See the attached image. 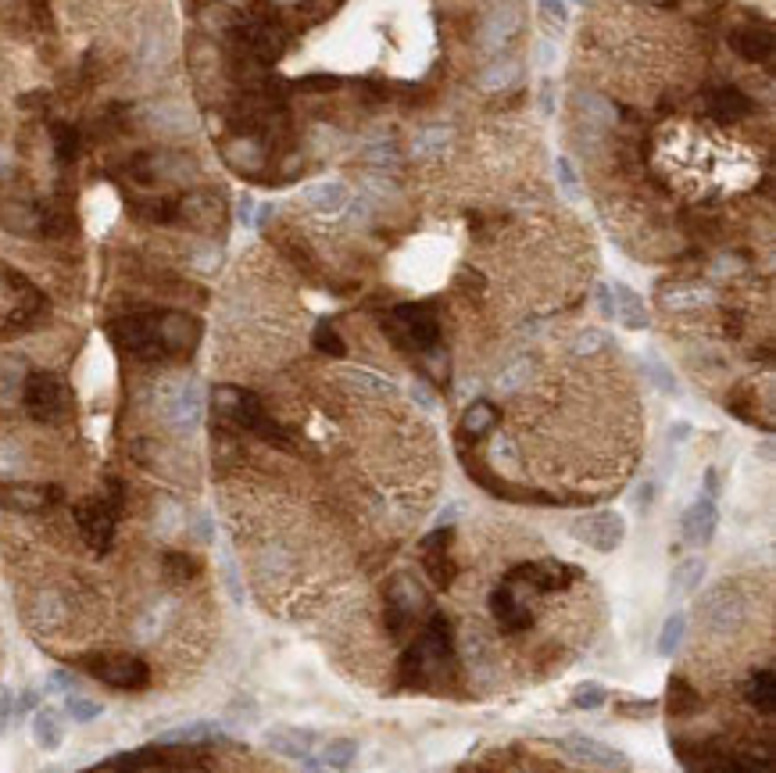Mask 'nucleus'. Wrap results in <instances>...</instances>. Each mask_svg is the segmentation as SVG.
Segmentation results:
<instances>
[{
    "mask_svg": "<svg viewBox=\"0 0 776 773\" xmlns=\"http://www.w3.org/2000/svg\"><path fill=\"white\" fill-rule=\"evenodd\" d=\"M447 673H455V638H451L447 616L433 612L422 638L398 662V684L422 691V688L440 684Z\"/></svg>",
    "mask_w": 776,
    "mask_h": 773,
    "instance_id": "1",
    "label": "nucleus"
},
{
    "mask_svg": "<svg viewBox=\"0 0 776 773\" xmlns=\"http://www.w3.org/2000/svg\"><path fill=\"white\" fill-rule=\"evenodd\" d=\"M211 401H215V412H219V416L237 422L240 430H247V433H254V437H261L265 444H276V448H283V451L294 448L290 433L265 412V405H261L258 394H250V391H243V387L222 383V387H215Z\"/></svg>",
    "mask_w": 776,
    "mask_h": 773,
    "instance_id": "2",
    "label": "nucleus"
},
{
    "mask_svg": "<svg viewBox=\"0 0 776 773\" xmlns=\"http://www.w3.org/2000/svg\"><path fill=\"white\" fill-rule=\"evenodd\" d=\"M383 330L390 333V341L398 348L416 352V355L440 348V322L429 304H398L390 312V319H383Z\"/></svg>",
    "mask_w": 776,
    "mask_h": 773,
    "instance_id": "3",
    "label": "nucleus"
},
{
    "mask_svg": "<svg viewBox=\"0 0 776 773\" xmlns=\"http://www.w3.org/2000/svg\"><path fill=\"white\" fill-rule=\"evenodd\" d=\"M22 405H25V416L33 419V422L54 426V422H61V419L68 416L72 398H68V387H64V380H61L58 372L40 369V372L25 376V383H22Z\"/></svg>",
    "mask_w": 776,
    "mask_h": 773,
    "instance_id": "4",
    "label": "nucleus"
},
{
    "mask_svg": "<svg viewBox=\"0 0 776 773\" xmlns=\"http://www.w3.org/2000/svg\"><path fill=\"white\" fill-rule=\"evenodd\" d=\"M387 609H383V623L390 630V638H405L408 627L416 623V616H422L429 609V595L418 584L412 573H398L387 584Z\"/></svg>",
    "mask_w": 776,
    "mask_h": 773,
    "instance_id": "5",
    "label": "nucleus"
},
{
    "mask_svg": "<svg viewBox=\"0 0 776 773\" xmlns=\"http://www.w3.org/2000/svg\"><path fill=\"white\" fill-rule=\"evenodd\" d=\"M112 341L119 344L125 355L140 358V362H162L165 348H162V337H158V319L154 315H122L108 326Z\"/></svg>",
    "mask_w": 776,
    "mask_h": 773,
    "instance_id": "6",
    "label": "nucleus"
},
{
    "mask_svg": "<svg viewBox=\"0 0 776 773\" xmlns=\"http://www.w3.org/2000/svg\"><path fill=\"white\" fill-rule=\"evenodd\" d=\"M86 673H93L101 684L119 688V691H140L151 680V666L140 655L129 652H104L86 659Z\"/></svg>",
    "mask_w": 776,
    "mask_h": 773,
    "instance_id": "7",
    "label": "nucleus"
},
{
    "mask_svg": "<svg viewBox=\"0 0 776 773\" xmlns=\"http://www.w3.org/2000/svg\"><path fill=\"white\" fill-rule=\"evenodd\" d=\"M115 523H119V512L104 501V498H86L75 505V527H79V537L86 540L90 551L97 555H108L112 544H115Z\"/></svg>",
    "mask_w": 776,
    "mask_h": 773,
    "instance_id": "8",
    "label": "nucleus"
},
{
    "mask_svg": "<svg viewBox=\"0 0 776 773\" xmlns=\"http://www.w3.org/2000/svg\"><path fill=\"white\" fill-rule=\"evenodd\" d=\"M573 537L584 540L587 548L601 551V555H608L626 540V520L619 512H612V509H601V512L573 520Z\"/></svg>",
    "mask_w": 776,
    "mask_h": 773,
    "instance_id": "9",
    "label": "nucleus"
},
{
    "mask_svg": "<svg viewBox=\"0 0 776 773\" xmlns=\"http://www.w3.org/2000/svg\"><path fill=\"white\" fill-rule=\"evenodd\" d=\"M576 577H580L576 566L558 562V559H540V562L516 566L512 577H508V584H530L534 591H562V588H569Z\"/></svg>",
    "mask_w": 776,
    "mask_h": 773,
    "instance_id": "10",
    "label": "nucleus"
},
{
    "mask_svg": "<svg viewBox=\"0 0 776 773\" xmlns=\"http://www.w3.org/2000/svg\"><path fill=\"white\" fill-rule=\"evenodd\" d=\"M451 537H455V530H451V527H437L433 534H426L422 540H418L422 566H426V573H429V580H433L437 588H451V580H455Z\"/></svg>",
    "mask_w": 776,
    "mask_h": 773,
    "instance_id": "11",
    "label": "nucleus"
},
{
    "mask_svg": "<svg viewBox=\"0 0 776 773\" xmlns=\"http://www.w3.org/2000/svg\"><path fill=\"white\" fill-rule=\"evenodd\" d=\"M562 752H565L569 759L584 763V767H594V770H626V767H630V759H626L619 748H612V745H604V741H597V738H587V734H569V738H562Z\"/></svg>",
    "mask_w": 776,
    "mask_h": 773,
    "instance_id": "12",
    "label": "nucleus"
},
{
    "mask_svg": "<svg viewBox=\"0 0 776 773\" xmlns=\"http://www.w3.org/2000/svg\"><path fill=\"white\" fill-rule=\"evenodd\" d=\"M61 501V487L47 483H0V509L4 512H44Z\"/></svg>",
    "mask_w": 776,
    "mask_h": 773,
    "instance_id": "13",
    "label": "nucleus"
},
{
    "mask_svg": "<svg viewBox=\"0 0 776 773\" xmlns=\"http://www.w3.org/2000/svg\"><path fill=\"white\" fill-rule=\"evenodd\" d=\"M158 319V337H162V348L165 355H190L201 341V322L186 312H165V315H154Z\"/></svg>",
    "mask_w": 776,
    "mask_h": 773,
    "instance_id": "14",
    "label": "nucleus"
},
{
    "mask_svg": "<svg viewBox=\"0 0 776 773\" xmlns=\"http://www.w3.org/2000/svg\"><path fill=\"white\" fill-rule=\"evenodd\" d=\"M201 416H204V394H201V387L190 380V383H182L180 391L169 398V405H165V419L172 422V430L190 433V430H197V426H201Z\"/></svg>",
    "mask_w": 776,
    "mask_h": 773,
    "instance_id": "15",
    "label": "nucleus"
},
{
    "mask_svg": "<svg viewBox=\"0 0 776 773\" xmlns=\"http://www.w3.org/2000/svg\"><path fill=\"white\" fill-rule=\"evenodd\" d=\"M490 612H494V619H497L505 630H512V634L534 627V612H530L526 598L516 595L512 584H505V588H497V591L490 595Z\"/></svg>",
    "mask_w": 776,
    "mask_h": 773,
    "instance_id": "16",
    "label": "nucleus"
},
{
    "mask_svg": "<svg viewBox=\"0 0 776 773\" xmlns=\"http://www.w3.org/2000/svg\"><path fill=\"white\" fill-rule=\"evenodd\" d=\"M0 230L15 237H44V208L29 201H0Z\"/></svg>",
    "mask_w": 776,
    "mask_h": 773,
    "instance_id": "17",
    "label": "nucleus"
},
{
    "mask_svg": "<svg viewBox=\"0 0 776 773\" xmlns=\"http://www.w3.org/2000/svg\"><path fill=\"white\" fill-rule=\"evenodd\" d=\"M319 734L308 730V727H272L265 730V748H272L276 756H287V759H304L311 756Z\"/></svg>",
    "mask_w": 776,
    "mask_h": 773,
    "instance_id": "18",
    "label": "nucleus"
},
{
    "mask_svg": "<svg viewBox=\"0 0 776 773\" xmlns=\"http://www.w3.org/2000/svg\"><path fill=\"white\" fill-rule=\"evenodd\" d=\"M716 527H719V509L712 498H698V501L683 512V537H687V544H694V548H705V544L716 537Z\"/></svg>",
    "mask_w": 776,
    "mask_h": 773,
    "instance_id": "19",
    "label": "nucleus"
},
{
    "mask_svg": "<svg viewBox=\"0 0 776 773\" xmlns=\"http://www.w3.org/2000/svg\"><path fill=\"white\" fill-rule=\"evenodd\" d=\"M705 104H709V112H712L719 122H741L755 112L751 97H744V94L733 90V86H719V90H712Z\"/></svg>",
    "mask_w": 776,
    "mask_h": 773,
    "instance_id": "20",
    "label": "nucleus"
},
{
    "mask_svg": "<svg viewBox=\"0 0 776 773\" xmlns=\"http://www.w3.org/2000/svg\"><path fill=\"white\" fill-rule=\"evenodd\" d=\"M730 47H733L744 61L773 58V36H770V29H755V25L733 29V33H730Z\"/></svg>",
    "mask_w": 776,
    "mask_h": 773,
    "instance_id": "21",
    "label": "nucleus"
},
{
    "mask_svg": "<svg viewBox=\"0 0 776 773\" xmlns=\"http://www.w3.org/2000/svg\"><path fill=\"white\" fill-rule=\"evenodd\" d=\"M180 208V219L190 223V226H208V223H219L222 219V201L211 197V193H186L182 201H176Z\"/></svg>",
    "mask_w": 776,
    "mask_h": 773,
    "instance_id": "22",
    "label": "nucleus"
},
{
    "mask_svg": "<svg viewBox=\"0 0 776 773\" xmlns=\"http://www.w3.org/2000/svg\"><path fill=\"white\" fill-rule=\"evenodd\" d=\"M612 315H615L626 330H644V326H648V308H644V301L637 298L626 283H615V291H612Z\"/></svg>",
    "mask_w": 776,
    "mask_h": 773,
    "instance_id": "23",
    "label": "nucleus"
},
{
    "mask_svg": "<svg viewBox=\"0 0 776 773\" xmlns=\"http://www.w3.org/2000/svg\"><path fill=\"white\" fill-rule=\"evenodd\" d=\"M33 741L44 748V752H54L64 741V719H61V709L54 706H40L33 713Z\"/></svg>",
    "mask_w": 776,
    "mask_h": 773,
    "instance_id": "24",
    "label": "nucleus"
},
{
    "mask_svg": "<svg viewBox=\"0 0 776 773\" xmlns=\"http://www.w3.org/2000/svg\"><path fill=\"white\" fill-rule=\"evenodd\" d=\"M516 29H519V11H516V7H501V11H494V15L486 18V25H483V33H479V44H483L486 51H501V47L512 40Z\"/></svg>",
    "mask_w": 776,
    "mask_h": 773,
    "instance_id": "25",
    "label": "nucleus"
},
{
    "mask_svg": "<svg viewBox=\"0 0 776 773\" xmlns=\"http://www.w3.org/2000/svg\"><path fill=\"white\" fill-rule=\"evenodd\" d=\"M348 186L344 183H319V186H308L304 190V204L315 208L319 215H340L348 208Z\"/></svg>",
    "mask_w": 776,
    "mask_h": 773,
    "instance_id": "26",
    "label": "nucleus"
},
{
    "mask_svg": "<svg viewBox=\"0 0 776 773\" xmlns=\"http://www.w3.org/2000/svg\"><path fill=\"white\" fill-rule=\"evenodd\" d=\"M702 580H705V559H683L676 570H673V580H669V598L673 601H680V598L694 595L698 588H702Z\"/></svg>",
    "mask_w": 776,
    "mask_h": 773,
    "instance_id": "27",
    "label": "nucleus"
},
{
    "mask_svg": "<svg viewBox=\"0 0 776 773\" xmlns=\"http://www.w3.org/2000/svg\"><path fill=\"white\" fill-rule=\"evenodd\" d=\"M359 759V741L355 738H329L319 752V763L329 773H348Z\"/></svg>",
    "mask_w": 776,
    "mask_h": 773,
    "instance_id": "28",
    "label": "nucleus"
},
{
    "mask_svg": "<svg viewBox=\"0 0 776 773\" xmlns=\"http://www.w3.org/2000/svg\"><path fill=\"white\" fill-rule=\"evenodd\" d=\"M222 158L233 165V169H258V165H265V151H261V144L254 140V136H233V140H226L222 144Z\"/></svg>",
    "mask_w": 776,
    "mask_h": 773,
    "instance_id": "29",
    "label": "nucleus"
},
{
    "mask_svg": "<svg viewBox=\"0 0 776 773\" xmlns=\"http://www.w3.org/2000/svg\"><path fill=\"white\" fill-rule=\"evenodd\" d=\"M25 376H29V369H25L22 358L0 355V405H11L15 398H22Z\"/></svg>",
    "mask_w": 776,
    "mask_h": 773,
    "instance_id": "30",
    "label": "nucleus"
},
{
    "mask_svg": "<svg viewBox=\"0 0 776 773\" xmlns=\"http://www.w3.org/2000/svg\"><path fill=\"white\" fill-rule=\"evenodd\" d=\"M748 702H751L759 713H766V716L776 709V673H773V666H766V669L751 673V680H748Z\"/></svg>",
    "mask_w": 776,
    "mask_h": 773,
    "instance_id": "31",
    "label": "nucleus"
},
{
    "mask_svg": "<svg viewBox=\"0 0 776 773\" xmlns=\"http://www.w3.org/2000/svg\"><path fill=\"white\" fill-rule=\"evenodd\" d=\"M129 212H133L136 219H147V223H154V226H169V223H176V219H180V208H176V201H169V197H147V201H133V204H129Z\"/></svg>",
    "mask_w": 776,
    "mask_h": 773,
    "instance_id": "32",
    "label": "nucleus"
},
{
    "mask_svg": "<svg viewBox=\"0 0 776 773\" xmlns=\"http://www.w3.org/2000/svg\"><path fill=\"white\" fill-rule=\"evenodd\" d=\"M497 422H501V416H497V409L490 401H473L466 409V416H462V433L466 437H486Z\"/></svg>",
    "mask_w": 776,
    "mask_h": 773,
    "instance_id": "33",
    "label": "nucleus"
},
{
    "mask_svg": "<svg viewBox=\"0 0 776 773\" xmlns=\"http://www.w3.org/2000/svg\"><path fill=\"white\" fill-rule=\"evenodd\" d=\"M683 634H687V616L683 612H669L662 630H658V655L662 659H673L676 649L683 645Z\"/></svg>",
    "mask_w": 776,
    "mask_h": 773,
    "instance_id": "34",
    "label": "nucleus"
},
{
    "mask_svg": "<svg viewBox=\"0 0 776 773\" xmlns=\"http://www.w3.org/2000/svg\"><path fill=\"white\" fill-rule=\"evenodd\" d=\"M451 147V129L444 125H429L416 136V158H444V151Z\"/></svg>",
    "mask_w": 776,
    "mask_h": 773,
    "instance_id": "35",
    "label": "nucleus"
},
{
    "mask_svg": "<svg viewBox=\"0 0 776 773\" xmlns=\"http://www.w3.org/2000/svg\"><path fill=\"white\" fill-rule=\"evenodd\" d=\"M51 140H54V158H58L61 165H72V162L79 158V129H75V125L58 122V125L51 129Z\"/></svg>",
    "mask_w": 776,
    "mask_h": 773,
    "instance_id": "36",
    "label": "nucleus"
},
{
    "mask_svg": "<svg viewBox=\"0 0 776 773\" xmlns=\"http://www.w3.org/2000/svg\"><path fill=\"white\" fill-rule=\"evenodd\" d=\"M162 570H165L169 580H193L201 573V562L193 555H186V551H165L162 555Z\"/></svg>",
    "mask_w": 776,
    "mask_h": 773,
    "instance_id": "37",
    "label": "nucleus"
},
{
    "mask_svg": "<svg viewBox=\"0 0 776 773\" xmlns=\"http://www.w3.org/2000/svg\"><path fill=\"white\" fill-rule=\"evenodd\" d=\"M101 713H104V706H101L97 699H86V695H79V691H68V695H64V716H68V719H75V723H93Z\"/></svg>",
    "mask_w": 776,
    "mask_h": 773,
    "instance_id": "38",
    "label": "nucleus"
},
{
    "mask_svg": "<svg viewBox=\"0 0 776 773\" xmlns=\"http://www.w3.org/2000/svg\"><path fill=\"white\" fill-rule=\"evenodd\" d=\"M576 709H584V713H591V709H601L604 702H608V688L601 684V680H584V684H576L573 688V699H569Z\"/></svg>",
    "mask_w": 776,
    "mask_h": 773,
    "instance_id": "39",
    "label": "nucleus"
},
{
    "mask_svg": "<svg viewBox=\"0 0 776 773\" xmlns=\"http://www.w3.org/2000/svg\"><path fill=\"white\" fill-rule=\"evenodd\" d=\"M709 301H712V294L705 287H673V291H662V304L665 308H702Z\"/></svg>",
    "mask_w": 776,
    "mask_h": 773,
    "instance_id": "40",
    "label": "nucleus"
},
{
    "mask_svg": "<svg viewBox=\"0 0 776 773\" xmlns=\"http://www.w3.org/2000/svg\"><path fill=\"white\" fill-rule=\"evenodd\" d=\"M530 362L526 358H519V362H512V365H505V372L497 376V391L501 394H516V391H523L526 383H530Z\"/></svg>",
    "mask_w": 776,
    "mask_h": 773,
    "instance_id": "41",
    "label": "nucleus"
},
{
    "mask_svg": "<svg viewBox=\"0 0 776 773\" xmlns=\"http://www.w3.org/2000/svg\"><path fill=\"white\" fill-rule=\"evenodd\" d=\"M311 341H315V348H319L322 355H333V358L348 355V344H344V337H340V333H337V326H329L326 319L315 326V337H311Z\"/></svg>",
    "mask_w": 776,
    "mask_h": 773,
    "instance_id": "42",
    "label": "nucleus"
},
{
    "mask_svg": "<svg viewBox=\"0 0 776 773\" xmlns=\"http://www.w3.org/2000/svg\"><path fill=\"white\" fill-rule=\"evenodd\" d=\"M215 734H219V727L211 719H197V723H186V727L162 734V741H201V738H215Z\"/></svg>",
    "mask_w": 776,
    "mask_h": 773,
    "instance_id": "43",
    "label": "nucleus"
},
{
    "mask_svg": "<svg viewBox=\"0 0 776 773\" xmlns=\"http://www.w3.org/2000/svg\"><path fill=\"white\" fill-rule=\"evenodd\" d=\"M61 616H64V609L58 612V595H40L36 598V605H33V619H36V627H44V630H54L61 623Z\"/></svg>",
    "mask_w": 776,
    "mask_h": 773,
    "instance_id": "44",
    "label": "nucleus"
},
{
    "mask_svg": "<svg viewBox=\"0 0 776 773\" xmlns=\"http://www.w3.org/2000/svg\"><path fill=\"white\" fill-rule=\"evenodd\" d=\"M519 72H523V64L512 58L497 61V64H490L486 72H483V83L490 86V90H497V86H508L512 79H519Z\"/></svg>",
    "mask_w": 776,
    "mask_h": 773,
    "instance_id": "45",
    "label": "nucleus"
},
{
    "mask_svg": "<svg viewBox=\"0 0 776 773\" xmlns=\"http://www.w3.org/2000/svg\"><path fill=\"white\" fill-rule=\"evenodd\" d=\"M348 383L351 387H359V391H372V394H398V387L390 383V380H383V376H376V372H348Z\"/></svg>",
    "mask_w": 776,
    "mask_h": 773,
    "instance_id": "46",
    "label": "nucleus"
},
{
    "mask_svg": "<svg viewBox=\"0 0 776 773\" xmlns=\"http://www.w3.org/2000/svg\"><path fill=\"white\" fill-rule=\"evenodd\" d=\"M612 344V337L604 333V330H584L576 341H573V352L576 355H597V352H604Z\"/></svg>",
    "mask_w": 776,
    "mask_h": 773,
    "instance_id": "47",
    "label": "nucleus"
},
{
    "mask_svg": "<svg viewBox=\"0 0 776 773\" xmlns=\"http://www.w3.org/2000/svg\"><path fill=\"white\" fill-rule=\"evenodd\" d=\"M644 369H648L652 383H655L662 394H676V391H680V387H676V376H673V372L662 365V358H658V355H648V365H644Z\"/></svg>",
    "mask_w": 776,
    "mask_h": 773,
    "instance_id": "48",
    "label": "nucleus"
},
{
    "mask_svg": "<svg viewBox=\"0 0 776 773\" xmlns=\"http://www.w3.org/2000/svg\"><path fill=\"white\" fill-rule=\"evenodd\" d=\"M669 699H676V706H669L673 713H680L683 706H698V695H694V691H691V684H687V680H680V677L669 684Z\"/></svg>",
    "mask_w": 776,
    "mask_h": 773,
    "instance_id": "49",
    "label": "nucleus"
},
{
    "mask_svg": "<svg viewBox=\"0 0 776 773\" xmlns=\"http://www.w3.org/2000/svg\"><path fill=\"white\" fill-rule=\"evenodd\" d=\"M540 18H544L547 25H565V22H569L565 0H540Z\"/></svg>",
    "mask_w": 776,
    "mask_h": 773,
    "instance_id": "50",
    "label": "nucleus"
},
{
    "mask_svg": "<svg viewBox=\"0 0 776 773\" xmlns=\"http://www.w3.org/2000/svg\"><path fill=\"white\" fill-rule=\"evenodd\" d=\"M11 719H15V691H0V734L11 727Z\"/></svg>",
    "mask_w": 776,
    "mask_h": 773,
    "instance_id": "51",
    "label": "nucleus"
},
{
    "mask_svg": "<svg viewBox=\"0 0 776 773\" xmlns=\"http://www.w3.org/2000/svg\"><path fill=\"white\" fill-rule=\"evenodd\" d=\"M340 79L333 75H311V79H298V90H337Z\"/></svg>",
    "mask_w": 776,
    "mask_h": 773,
    "instance_id": "52",
    "label": "nucleus"
},
{
    "mask_svg": "<svg viewBox=\"0 0 776 773\" xmlns=\"http://www.w3.org/2000/svg\"><path fill=\"white\" fill-rule=\"evenodd\" d=\"M558 179H562V186H565V193H569V197H576V193H580V186H576V176H573V165H569L565 158L558 162Z\"/></svg>",
    "mask_w": 776,
    "mask_h": 773,
    "instance_id": "53",
    "label": "nucleus"
},
{
    "mask_svg": "<svg viewBox=\"0 0 776 773\" xmlns=\"http://www.w3.org/2000/svg\"><path fill=\"white\" fill-rule=\"evenodd\" d=\"M29 11L44 29H51V0H29Z\"/></svg>",
    "mask_w": 776,
    "mask_h": 773,
    "instance_id": "54",
    "label": "nucleus"
},
{
    "mask_svg": "<svg viewBox=\"0 0 776 773\" xmlns=\"http://www.w3.org/2000/svg\"><path fill=\"white\" fill-rule=\"evenodd\" d=\"M652 501H655V483H641V487H637V505L648 509Z\"/></svg>",
    "mask_w": 776,
    "mask_h": 773,
    "instance_id": "55",
    "label": "nucleus"
},
{
    "mask_svg": "<svg viewBox=\"0 0 776 773\" xmlns=\"http://www.w3.org/2000/svg\"><path fill=\"white\" fill-rule=\"evenodd\" d=\"M716 494H719V470H709V473H705V498L716 501Z\"/></svg>",
    "mask_w": 776,
    "mask_h": 773,
    "instance_id": "56",
    "label": "nucleus"
},
{
    "mask_svg": "<svg viewBox=\"0 0 776 773\" xmlns=\"http://www.w3.org/2000/svg\"><path fill=\"white\" fill-rule=\"evenodd\" d=\"M597 304H601V315L612 319V291L608 287H597Z\"/></svg>",
    "mask_w": 776,
    "mask_h": 773,
    "instance_id": "57",
    "label": "nucleus"
},
{
    "mask_svg": "<svg viewBox=\"0 0 776 773\" xmlns=\"http://www.w3.org/2000/svg\"><path fill=\"white\" fill-rule=\"evenodd\" d=\"M298 763H300V773H329L319 759H315V756H304V759H298Z\"/></svg>",
    "mask_w": 776,
    "mask_h": 773,
    "instance_id": "58",
    "label": "nucleus"
},
{
    "mask_svg": "<svg viewBox=\"0 0 776 773\" xmlns=\"http://www.w3.org/2000/svg\"><path fill=\"white\" fill-rule=\"evenodd\" d=\"M458 512H462V509H458V505H447V509H444V512H440V516H437V527H451V523H455V516H458Z\"/></svg>",
    "mask_w": 776,
    "mask_h": 773,
    "instance_id": "59",
    "label": "nucleus"
},
{
    "mask_svg": "<svg viewBox=\"0 0 776 773\" xmlns=\"http://www.w3.org/2000/svg\"><path fill=\"white\" fill-rule=\"evenodd\" d=\"M72 684H75V677H72V673H54V677H51V688H64V691H72Z\"/></svg>",
    "mask_w": 776,
    "mask_h": 773,
    "instance_id": "60",
    "label": "nucleus"
},
{
    "mask_svg": "<svg viewBox=\"0 0 776 773\" xmlns=\"http://www.w3.org/2000/svg\"><path fill=\"white\" fill-rule=\"evenodd\" d=\"M687 433H691V426H687V422H676V426L669 430V441H683Z\"/></svg>",
    "mask_w": 776,
    "mask_h": 773,
    "instance_id": "61",
    "label": "nucleus"
},
{
    "mask_svg": "<svg viewBox=\"0 0 776 773\" xmlns=\"http://www.w3.org/2000/svg\"><path fill=\"white\" fill-rule=\"evenodd\" d=\"M240 219H243V223H250V201H247V197L240 201Z\"/></svg>",
    "mask_w": 776,
    "mask_h": 773,
    "instance_id": "62",
    "label": "nucleus"
},
{
    "mask_svg": "<svg viewBox=\"0 0 776 773\" xmlns=\"http://www.w3.org/2000/svg\"><path fill=\"white\" fill-rule=\"evenodd\" d=\"M222 4H226V7H247L250 0H222Z\"/></svg>",
    "mask_w": 776,
    "mask_h": 773,
    "instance_id": "63",
    "label": "nucleus"
},
{
    "mask_svg": "<svg viewBox=\"0 0 776 773\" xmlns=\"http://www.w3.org/2000/svg\"><path fill=\"white\" fill-rule=\"evenodd\" d=\"M40 773H61V767H47V770H40Z\"/></svg>",
    "mask_w": 776,
    "mask_h": 773,
    "instance_id": "64",
    "label": "nucleus"
}]
</instances>
